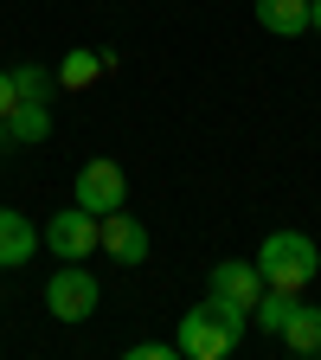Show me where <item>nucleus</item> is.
Masks as SVG:
<instances>
[{
  "instance_id": "1",
  "label": "nucleus",
  "mask_w": 321,
  "mask_h": 360,
  "mask_svg": "<svg viewBox=\"0 0 321 360\" xmlns=\"http://www.w3.org/2000/svg\"><path fill=\"white\" fill-rule=\"evenodd\" d=\"M244 328H251V315H244V309H232V302L206 296L199 309H187V315H180L173 347H180V360H225V354L244 341Z\"/></svg>"
},
{
  "instance_id": "2",
  "label": "nucleus",
  "mask_w": 321,
  "mask_h": 360,
  "mask_svg": "<svg viewBox=\"0 0 321 360\" xmlns=\"http://www.w3.org/2000/svg\"><path fill=\"white\" fill-rule=\"evenodd\" d=\"M315 270H321V251H315V238L308 232H270L263 245H257V277L270 283V290H308L315 283Z\"/></svg>"
},
{
  "instance_id": "3",
  "label": "nucleus",
  "mask_w": 321,
  "mask_h": 360,
  "mask_svg": "<svg viewBox=\"0 0 321 360\" xmlns=\"http://www.w3.org/2000/svg\"><path fill=\"white\" fill-rule=\"evenodd\" d=\"M97 302H103V290H97V277L84 270V257H58V270H52V283H45V309H52V322H90L97 315Z\"/></svg>"
},
{
  "instance_id": "4",
  "label": "nucleus",
  "mask_w": 321,
  "mask_h": 360,
  "mask_svg": "<svg viewBox=\"0 0 321 360\" xmlns=\"http://www.w3.org/2000/svg\"><path fill=\"white\" fill-rule=\"evenodd\" d=\"M39 245L52 251V257H97V245H103V219L84 212V206L71 200V212H52V219L39 225Z\"/></svg>"
},
{
  "instance_id": "5",
  "label": "nucleus",
  "mask_w": 321,
  "mask_h": 360,
  "mask_svg": "<svg viewBox=\"0 0 321 360\" xmlns=\"http://www.w3.org/2000/svg\"><path fill=\"white\" fill-rule=\"evenodd\" d=\"M71 200L84 206V212H116L122 200H129V174H122V161H110V155H90L84 167H77V180H71Z\"/></svg>"
},
{
  "instance_id": "6",
  "label": "nucleus",
  "mask_w": 321,
  "mask_h": 360,
  "mask_svg": "<svg viewBox=\"0 0 321 360\" xmlns=\"http://www.w3.org/2000/svg\"><path fill=\"white\" fill-rule=\"evenodd\" d=\"M206 296H218V302H232V309L251 315V302L263 296V277H257V264H244V257H218L212 277H206Z\"/></svg>"
},
{
  "instance_id": "7",
  "label": "nucleus",
  "mask_w": 321,
  "mask_h": 360,
  "mask_svg": "<svg viewBox=\"0 0 321 360\" xmlns=\"http://www.w3.org/2000/svg\"><path fill=\"white\" fill-rule=\"evenodd\" d=\"M97 251H103V257H116V264H148V251H155V245H148V225L135 219V212H122V206H116V212H103V245H97Z\"/></svg>"
},
{
  "instance_id": "8",
  "label": "nucleus",
  "mask_w": 321,
  "mask_h": 360,
  "mask_svg": "<svg viewBox=\"0 0 321 360\" xmlns=\"http://www.w3.org/2000/svg\"><path fill=\"white\" fill-rule=\"evenodd\" d=\"M116 65V52H97V45H71V52L58 58V90H90V84H97L103 71Z\"/></svg>"
},
{
  "instance_id": "9",
  "label": "nucleus",
  "mask_w": 321,
  "mask_h": 360,
  "mask_svg": "<svg viewBox=\"0 0 321 360\" xmlns=\"http://www.w3.org/2000/svg\"><path fill=\"white\" fill-rule=\"evenodd\" d=\"M32 251H39V225L26 212H13V206H0V270L26 264Z\"/></svg>"
},
{
  "instance_id": "10",
  "label": "nucleus",
  "mask_w": 321,
  "mask_h": 360,
  "mask_svg": "<svg viewBox=\"0 0 321 360\" xmlns=\"http://www.w3.org/2000/svg\"><path fill=\"white\" fill-rule=\"evenodd\" d=\"M296 309H302V296H296V290H270V283H263V296L251 302V322H257V335H283Z\"/></svg>"
},
{
  "instance_id": "11",
  "label": "nucleus",
  "mask_w": 321,
  "mask_h": 360,
  "mask_svg": "<svg viewBox=\"0 0 321 360\" xmlns=\"http://www.w3.org/2000/svg\"><path fill=\"white\" fill-rule=\"evenodd\" d=\"M257 26L277 32V39L308 32V0H257Z\"/></svg>"
},
{
  "instance_id": "12",
  "label": "nucleus",
  "mask_w": 321,
  "mask_h": 360,
  "mask_svg": "<svg viewBox=\"0 0 321 360\" xmlns=\"http://www.w3.org/2000/svg\"><path fill=\"white\" fill-rule=\"evenodd\" d=\"M277 341H283L289 354H308V360H321V309H315V302H302V309L289 315V328H283Z\"/></svg>"
},
{
  "instance_id": "13",
  "label": "nucleus",
  "mask_w": 321,
  "mask_h": 360,
  "mask_svg": "<svg viewBox=\"0 0 321 360\" xmlns=\"http://www.w3.org/2000/svg\"><path fill=\"white\" fill-rule=\"evenodd\" d=\"M7 135H13V148H39L52 135V103H20L7 116Z\"/></svg>"
},
{
  "instance_id": "14",
  "label": "nucleus",
  "mask_w": 321,
  "mask_h": 360,
  "mask_svg": "<svg viewBox=\"0 0 321 360\" xmlns=\"http://www.w3.org/2000/svg\"><path fill=\"white\" fill-rule=\"evenodd\" d=\"M52 71L45 65H13V90H20V103H52Z\"/></svg>"
},
{
  "instance_id": "15",
  "label": "nucleus",
  "mask_w": 321,
  "mask_h": 360,
  "mask_svg": "<svg viewBox=\"0 0 321 360\" xmlns=\"http://www.w3.org/2000/svg\"><path fill=\"white\" fill-rule=\"evenodd\" d=\"M129 360H180V347H173V341H135Z\"/></svg>"
},
{
  "instance_id": "16",
  "label": "nucleus",
  "mask_w": 321,
  "mask_h": 360,
  "mask_svg": "<svg viewBox=\"0 0 321 360\" xmlns=\"http://www.w3.org/2000/svg\"><path fill=\"white\" fill-rule=\"evenodd\" d=\"M20 110V90H13V71H0V116Z\"/></svg>"
},
{
  "instance_id": "17",
  "label": "nucleus",
  "mask_w": 321,
  "mask_h": 360,
  "mask_svg": "<svg viewBox=\"0 0 321 360\" xmlns=\"http://www.w3.org/2000/svg\"><path fill=\"white\" fill-rule=\"evenodd\" d=\"M308 32H321V0H308Z\"/></svg>"
}]
</instances>
